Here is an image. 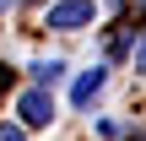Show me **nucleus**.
I'll list each match as a JSON object with an SVG mask.
<instances>
[{
	"mask_svg": "<svg viewBox=\"0 0 146 141\" xmlns=\"http://www.w3.org/2000/svg\"><path fill=\"white\" fill-rule=\"evenodd\" d=\"M130 65H135V71H146V33L130 43Z\"/></svg>",
	"mask_w": 146,
	"mask_h": 141,
	"instance_id": "5",
	"label": "nucleus"
},
{
	"mask_svg": "<svg viewBox=\"0 0 146 141\" xmlns=\"http://www.w3.org/2000/svg\"><path fill=\"white\" fill-rule=\"evenodd\" d=\"M0 141H27V125L16 120V125H0Z\"/></svg>",
	"mask_w": 146,
	"mask_h": 141,
	"instance_id": "6",
	"label": "nucleus"
},
{
	"mask_svg": "<svg viewBox=\"0 0 146 141\" xmlns=\"http://www.w3.org/2000/svg\"><path fill=\"white\" fill-rule=\"evenodd\" d=\"M16 120H22L27 130H43V125H54V92H49L43 82L22 87V92H16Z\"/></svg>",
	"mask_w": 146,
	"mask_h": 141,
	"instance_id": "1",
	"label": "nucleus"
},
{
	"mask_svg": "<svg viewBox=\"0 0 146 141\" xmlns=\"http://www.w3.org/2000/svg\"><path fill=\"white\" fill-rule=\"evenodd\" d=\"M27 71H33V82H43V87H54V82L65 76V60H54V54H49V60H33Z\"/></svg>",
	"mask_w": 146,
	"mask_h": 141,
	"instance_id": "4",
	"label": "nucleus"
},
{
	"mask_svg": "<svg viewBox=\"0 0 146 141\" xmlns=\"http://www.w3.org/2000/svg\"><path fill=\"white\" fill-rule=\"evenodd\" d=\"M92 22H98V0H54L43 11V27H54V33H81Z\"/></svg>",
	"mask_w": 146,
	"mask_h": 141,
	"instance_id": "2",
	"label": "nucleus"
},
{
	"mask_svg": "<svg viewBox=\"0 0 146 141\" xmlns=\"http://www.w3.org/2000/svg\"><path fill=\"white\" fill-rule=\"evenodd\" d=\"M103 87H108V71H103V65H92V71H81V76H76L70 103H76V109H92V98H98Z\"/></svg>",
	"mask_w": 146,
	"mask_h": 141,
	"instance_id": "3",
	"label": "nucleus"
},
{
	"mask_svg": "<svg viewBox=\"0 0 146 141\" xmlns=\"http://www.w3.org/2000/svg\"><path fill=\"white\" fill-rule=\"evenodd\" d=\"M141 16H146V0H141Z\"/></svg>",
	"mask_w": 146,
	"mask_h": 141,
	"instance_id": "8",
	"label": "nucleus"
},
{
	"mask_svg": "<svg viewBox=\"0 0 146 141\" xmlns=\"http://www.w3.org/2000/svg\"><path fill=\"white\" fill-rule=\"evenodd\" d=\"M5 5H11V0H0V11H5Z\"/></svg>",
	"mask_w": 146,
	"mask_h": 141,
	"instance_id": "7",
	"label": "nucleus"
}]
</instances>
